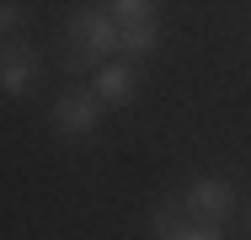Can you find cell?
Returning <instances> with one entry per match:
<instances>
[{
	"label": "cell",
	"mask_w": 251,
	"mask_h": 240,
	"mask_svg": "<svg viewBox=\"0 0 251 240\" xmlns=\"http://www.w3.org/2000/svg\"><path fill=\"white\" fill-rule=\"evenodd\" d=\"M118 38H123V27L112 22V11L107 5H86V11H70V22H64V64L70 70H101L112 53H118Z\"/></svg>",
	"instance_id": "cell-1"
},
{
	"label": "cell",
	"mask_w": 251,
	"mask_h": 240,
	"mask_svg": "<svg viewBox=\"0 0 251 240\" xmlns=\"http://www.w3.org/2000/svg\"><path fill=\"white\" fill-rule=\"evenodd\" d=\"M101 112H107V107L97 101V91L70 86V91H59V101H53V128H59L64 139H86V134H97Z\"/></svg>",
	"instance_id": "cell-2"
},
{
	"label": "cell",
	"mask_w": 251,
	"mask_h": 240,
	"mask_svg": "<svg viewBox=\"0 0 251 240\" xmlns=\"http://www.w3.org/2000/svg\"><path fill=\"white\" fill-rule=\"evenodd\" d=\"M182 208L198 224H225L235 214V187L219 182V176H198V182H187V192H182Z\"/></svg>",
	"instance_id": "cell-3"
},
{
	"label": "cell",
	"mask_w": 251,
	"mask_h": 240,
	"mask_svg": "<svg viewBox=\"0 0 251 240\" xmlns=\"http://www.w3.org/2000/svg\"><path fill=\"white\" fill-rule=\"evenodd\" d=\"M43 75V59L22 38H0V96H27Z\"/></svg>",
	"instance_id": "cell-4"
},
{
	"label": "cell",
	"mask_w": 251,
	"mask_h": 240,
	"mask_svg": "<svg viewBox=\"0 0 251 240\" xmlns=\"http://www.w3.org/2000/svg\"><path fill=\"white\" fill-rule=\"evenodd\" d=\"M97 101L101 107H128L134 96H139V70H134V59H107L97 70Z\"/></svg>",
	"instance_id": "cell-5"
},
{
	"label": "cell",
	"mask_w": 251,
	"mask_h": 240,
	"mask_svg": "<svg viewBox=\"0 0 251 240\" xmlns=\"http://www.w3.org/2000/svg\"><path fill=\"white\" fill-rule=\"evenodd\" d=\"M160 43H166V22H160V16H150V22H128V27H123V38H118V53L139 64V59L160 53Z\"/></svg>",
	"instance_id": "cell-6"
},
{
	"label": "cell",
	"mask_w": 251,
	"mask_h": 240,
	"mask_svg": "<svg viewBox=\"0 0 251 240\" xmlns=\"http://www.w3.org/2000/svg\"><path fill=\"white\" fill-rule=\"evenodd\" d=\"M182 214H187L182 197H176V203H171V197L155 203V208H150V240H176V235H182Z\"/></svg>",
	"instance_id": "cell-7"
},
{
	"label": "cell",
	"mask_w": 251,
	"mask_h": 240,
	"mask_svg": "<svg viewBox=\"0 0 251 240\" xmlns=\"http://www.w3.org/2000/svg\"><path fill=\"white\" fill-rule=\"evenodd\" d=\"M107 11H112L118 27H128V22H150V16H160V0H107Z\"/></svg>",
	"instance_id": "cell-8"
},
{
	"label": "cell",
	"mask_w": 251,
	"mask_h": 240,
	"mask_svg": "<svg viewBox=\"0 0 251 240\" xmlns=\"http://www.w3.org/2000/svg\"><path fill=\"white\" fill-rule=\"evenodd\" d=\"M27 27V5L22 0H0V38H22Z\"/></svg>",
	"instance_id": "cell-9"
},
{
	"label": "cell",
	"mask_w": 251,
	"mask_h": 240,
	"mask_svg": "<svg viewBox=\"0 0 251 240\" xmlns=\"http://www.w3.org/2000/svg\"><path fill=\"white\" fill-rule=\"evenodd\" d=\"M176 240H225V235H219V224H198V219H193V224H182Z\"/></svg>",
	"instance_id": "cell-10"
},
{
	"label": "cell",
	"mask_w": 251,
	"mask_h": 240,
	"mask_svg": "<svg viewBox=\"0 0 251 240\" xmlns=\"http://www.w3.org/2000/svg\"><path fill=\"white\" fill-rule=\"evenodd\" d=\"M246 219H251V208H246Z\"/></svg>",
	"instance_id": "cell-11"
}]
</instances>
